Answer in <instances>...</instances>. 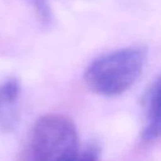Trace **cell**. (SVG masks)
<instances>
[{
    "label": "cell",
    "instance_id": "cell-3",
    "mask_svg": "<svg viewBox=\"0 0 161 161\" xmlns=\"http://www.w3.org/2000/svg\"><path fill=\"white\" fill-rule=\"evenodd\" d=\"M20 80L15 77L0 79V132H10L19 119Z\"/></svg>",
    "mask_w": 161,
    "mask_h": 161
},
{
    "label": "cell",
    "instance_id": "cell-5",
    "mask_svg": "<svg viewBox=\"0 0 161 161\" xmlns=\"http://www.w3.org/2000/svg\"><path fill=\"white\" fill-rule=\"evenodd\" d=\"M69 161H99L98 148L96 146H89L83 151H78Z\"/></svg>",
    "mask_w": 161,
    "mask_h": 161
},
{
    "label": "cell",
    "instance_id": "cell-6",
    "mask_svg": "<svg viewBox=\"0 0 161 161\" xmlns=\"http://www.w3.org/2000/svg\"><path fill=\"white\" fill-rule=\"evenodd\" d=\"M31 4L34 5V9H35L39 19L43 23L49 21V19H50V9H49L48 0H31Z\"/></svg>",
    "mask_w": 161,
    "mask_h": 161
},
{
    "label": "cell",
    "instance_id": "cell-4",
    "mask_svg": "<svg viewBox=\"0 0 161 161\" xmlns=\"http://www.w3.org/2000/svg\"><path fill=\"white\" fill-rule=\"evenodd\" d=\"M146 126L142 132L145 141H152L161 136V75L150 86L145 99Z\"/></svg>",
    "mask_w": 161,
    "mask_h": 161
},
{
    "label": "cell",
    "instance_id": "cell-1",
    "mask_svg": "<svg viewBox=\"0 0 161 161\" xmlns=\"http://www.w3.org/2000/svg\"><path fill=\"white\" fill-rule=\"evenodd\" d=\"M78 151L73 121L63 114H45L31 126L19 161H69Z\"/></svg>",
    "mask_w": 161,
    "mask_h": 161
},
{
    "label": "cell",
    "instance_id": "cell-2",
    "mask_svg": "<svg viewBox=\"0 0 161 161\" xmlns=\"http://www.w3.org/2000/svg\"><path fill=\"white\" fill-rule=\"evenodd\" d=\"M146 55L143 47H128L103 54L88 65L84 82L97 94H122L140 77Z\"/></svg>",
    "mask_w": 161,
    "mask_h": 161
}]
</instances>
